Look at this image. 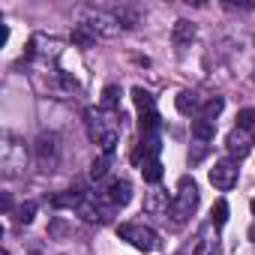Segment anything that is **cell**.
<instances>
[{"label": "cell", "instance_id": "6da1fadb", "mask_svg": "<svg viewBox=\"0 0 255 255\" xmlns=\"http://www.w3.org/2000/svg\"><path fill=\"white\" fill-rule=\"evenodd\" d=\"M195 204H198V186H195V180H192V177H180L177 195H174V201H171V216H174V222L183 225V222L192 216Z\"/></svg>", "mask_w": 255, "mask_h": 255}, {"label": "cell", "instance_id": "7a4b0ae2", "mask_svg": "<svg viewBox=\"0 0 255 255\" xmlns=\"http://www.w3.org/2000/svg\"><path fill=\"white\" fill-rule=\"evenodd\" d=\"M87 132L96 144H102L105 153H114V144H117V123H105L102 114L96 111H87Z\"/></svg>", "mask_w": 255, "mask_h": 255}, {"label": "cell", "instance_id": "3957f363", "mask_svg": "<svg viewBox=\"0 0 255 255\" xmlns=\"http://www.w3.org/2000/svg\"><path fill=\"white\" fill-rule=\"evenodd\" d=\"M117 234H120L123 240H129L138 252H153V249L159 246L156 231H153V228H147V225H141V222H126V225H120V228H117Z\"/></svg>", "mask_w": 255, "mask_h": 255}, {"label": "cell", "instance_id": "277c9868", "mask_svg": "<svg viewBox=\"0 0 255 255\" xmlns=\"http://www.w3.org/2000/svg\"><path fill=\"white\" fill-rule=\"evenodd\" d=\"M210 183H213L219 192H228V189L237 183V168H234V162H228V159L216 162V165L210 168Z\"/></svg>", "mask_w": 255, "mask_h": 255}, {"label": "cell", "instance_id": "5b68a950", "mask_svg": "<svg viewBox=\"0 0 255 255\" xmlns=\"http://www.w3.org/2000/svg\"><path fill=\"white\" fill-rule=\"evenodd\" d=\"M159 147H162V144H159V138H156V135H144V138H141V144H138V147H135V153H132V162H135V165L153 162V159L159 156Z\"/></svg>", "mask_w": 255, "mask_h": 255}, {"label": "cell", "instance_id": "8992f818", "mask_svg": "<svg viewBox=\"0 0 255 255\" xmlns=\"http://www.w3.org/2000/svg\"><path fill=\"white\" fill-rule=\"evenodd\" d=\"M108 201L114 207H123V204H129L132 201V183L129 180H114L108 186Z\"/></svg>", "mask_w": 255, "mask_h": 255}, {"label": "cell", "instance_id": "52a82bcc", "mask_svg": "<svg viewBox=\"0 0 255 255\" xmlns=\"http://www.w3.org/2000/svg\"><path fill=\"white\" fill-rule=\"evenodd\" d=\"M225 144H228V153H231L234 159H246V153H249V141L243 138V129H234V132H228Z\"/></svg>", "mask_w": 255, "mask_h": 255}, {"label": "cell", "instance_id": "ba28073f", "mask_svg": "<svg viewBox=\"0 0 255 255\" xmlns=\"http://www.w3.org/2000/svg\"><path fill=\"white\" fill-rule=\"evenodd\" d=\"M57 150H60V147H57V135H51V132H48V135H39V141H36V156H39L42 162H45V159H57Z\"/></svg>", "mask_w": 255, "mask_h": 255}, {"label": "cell", "instance_id": "9c48e42d", "mask_svg": "<svg viewBox=\"0 0 255 255\" xmlns=\"http://www.w3.org/2000/svg\"><path fill=\"white\" fill-rule=\"evenodd\" d=\"M192 39H195V27H192V21L180 18V21L174 24V45H177V48H183V45H189Z\"/></svg>", "mask_w": 255, "mask_h": 255}, {"label": "cell", "instance_id": "30bf717a", "mask_svg": "<svg viewBox=\"0 0 255 255\" xmlns=\"http://www.w3.org/2000/svg\"><path fill=\"white\" fill-rule=\"evenodd\" d=\"M72 42H75L78 48H93V45H96V30H93L90 24H78V27L72 30Z\"/></svg>", "mask_w": 255, "mask_h": 255}, {"label": "cell", "instance_id": "8fae6325", "mask_svg": "<svg viewBox=\"0 0 255 255\" xmlns=\"http://www.w3.org/2000/svg\"><path fill=\"white\" fill-rule=\"evenodd\" d=\"M192 135H195L198 141H210V138L216 135V126H213V120H207V117H198V120H192Z\"/></svg>", "mask_w": 255, "mask_h": 255}, {"label": "cell", "instance_id": "7c38bea8", "mask_svg": "<svg viewBox=\"0 0 255 255\" xmlns=\"http://www.w3.org/2000/svg\"><path fill=\"white\" fill-rule=\"evenodd\" d=\"M84 201V195H81V189H66V192H60V195H54L51 198V204L60 210V207H78Z\"/></svg>", "mask_w": 255, "mask_h": 255}, {"label": "cell", "instance_id": "4fadbf2b", "mask_svg": "<svg viewBox=\"0 0 255 255\" xmlns=\"http://www.w3.org/2000/svg\"><path fill=\"white\" fill-rule=\"evenodd\" d=\"M132 102L138 105V111H141V114L153 111V105H156L153 93H150V90H144V87H132Z\"/></svg>", "mask_w": 255, "mask_h": 255}, {"label": "cell", "instance_id": "5bb4252c", "mask_svg": "<svg viewBox=\"0 0 255 255\" xmlns=\"http://www.w3.org/2000/svg\"><path fill=\"white\" fill-rule=\"evenodd\" d=\"M138 126H141L144 135H156V129H159V114H156V111L141 114V117H138Z\"/></svg>", "mask_w": 255, "mask_h": 255}, {"label": "cell", "instance_id": "9a60e30c", "mask_svg": "<svg viewBox=\"0 0 255 255\" xmlns=\"http://www.w3.org/2000/svg\"><path fill=\"white\" fill-rule=\"evenodd\" d=\"M195 108H198V96H195V93H189V90L177 93V111H180V114H192Z\"/></svg>", "mask_w": 255, "mask_h": 255}, {"label": "cell", "instance_id": "2e32d148", "mask_svg": "<svg viewBox=\"0 0 255 255\" xmlns=\"http://www.w3.org/2000/svg\"><path fill=\"white\" fill-rule=\"evenodd\" d=\"M210 222H213L216 228H222V225L228 222V201H225V198H219V201L213 204V210H210Z\"/></svg>", "mask_w": 255, "mask_h": 255}, {"label": "cell", "instance_id": "e0dca14e", "mask_svg": "<svg viewBox=\"0 0 255 255\" xmlns=\"http://www.w3.org/2000/svg\"><path fill=\"white\" fill-rule=\"evenodd\" d=\"M99 102H102V108H105V111H111V108H117V105H120V87H114V84H108V87L102 90V99H99Z\"/></svg>", "mask_w": 255, "mask_h": 255}, {"label": "cell", "instance_id": "ac0fdd59", "mask_svg": "<svg viewBox=\"0 0 255 255\" xmlns=\"http://www.w3.org/2000/svg\"><path fill=\"white\" fill-rule=\"evenodd\" d=\"M141 174H144L147 183H159V180H162V162H159V159L144 162V165H141Z\"/></svg>", "mask_w": 255, "mask_h": 255}, {"label": "cell", "instance_id": "d6986e66", "mask_svg": "<svg viewBox=\"0 0 255 255\" xmlns=\"http://www.w3.org/2000/svg\"><path fill=\"white\" fill-rule=\"evenodd\" d=\"M108 165H111V153H102L99 159H93V165H90V177H93V180H99V177H105V171H108Z\"/></svg>", "mask_w": 255, "mask_h": 255}, {"label": "cell", "instance_id": "ffe728a7", "mask_svg": "<svg viewBox=\"0 0 255 255\" xmlns=\"http://www.w3.org/2000/svg\"><path fill=\"white\" fill-rule=\"evenodd\" d=\"M222 108H225V99H222V96H213V99H207V102H204V114H201V117L213 120V117H216Z\"/></svg>", "mask_w": 255, "mask_h": 255}, {"label": "cell", "instance_id": "44dd1931", "mask_svg": "<svg viewBox=\"0 0 255 255\" xmlns=\"http://www.w3.org/2000/svg\"><path fill=\"white\" fill-rule=\"evenodd\" d=\"M237 129H255V108H243L237 114Z\"/></svg>", "mask_w": 255, "mask_h": 255}, {"label": "cell", "instance_id": "7402d4cb", "mask_svg": "<svg viewBox=\"0 0 255 255\" xmlns=\"http://www.w3.org/2000/svg\"><path fill=\"white\" fill-rule=\"evenodd\" d=\"M33 213H36V204H33V201H27V204H21V207H18L15 219H18L21 225H30V222H33Z\"/></svg>", "mask_w": 255, "mask_h": 255}, {"label": "cell", "instance_id": "603a6c76", "mask_svg": "<svg viewBox=\"0 0 255 255\" xmlns=\"http://www.w3.org/2000/svg\"><path fill=\"white\" fill-rule=\"evenodd\" d=\"M60 81H63V87H72V90H78V81H75V78H69V75H60Z\"/></svg>", "mask_w": 255, "mask_h": 255}, {"label": "cell", "instance_id": "cb8c5ba5", "mask_svg": "<svg viewBox=\"0 0 255 255\" xmlns=\"http://www.w3.org/2000/svg\"><path fill=\"white\" fill-rule=\"evenodd\" d=\"M3 210H12V198H9V192H3Z\"/></svg>", "mask_w": 255, "mask_h": 255}, {"label": "cell", "instance_id": "d4e9b609", "mask_svg": "<svg viewBox=\"0 0 255 255\" xmlns=\"http://www.w3.org/2000/svg\"><path fill=\"white\" fill-rule=\"evenodd\" d=\"M249 240H255V225H252V228H249Z\"/></svg>", "mask_w": 255, "mask_h": 255}, {"label": "cell", "instance_id": "484cf974", "mask_svg": "<svg viewBox=\"0 0 255 255\" xmlns=\"http://www.w3.org/2000/svg\"><path fill=\"white\" fill-rule=\"evenodd\" d=\"M252 216H255V198H252Z\"/></svg>", "mask_w": 255, "mask_h": 255}, {"label": "cell", "instance_id": "4316f807", "mask_svg": "<svg viewBox=\"0 0 255 255\" xmlns=\"http://www.w3.org/2000/svg\"><path fill=\"white\" fill-rule=\"evenodd\" d=\"M252 144H255V132H252Z\"/></svg>", "mask_w": 255, "mask_h": 255}, {"label": "cell", "instance_id": "83f0119b", "mask_svg": "<svg viewBox=\"0 0 255 255\" xmlns=\"http://www.w3.org/2000/svg\"><path fill=\"white\" fill-rule=\"evenodd\" d=\"M252 81H255V72H252Z\"/></svg>", "mask_w": 255, "mask_h": 255}]
</instances>
